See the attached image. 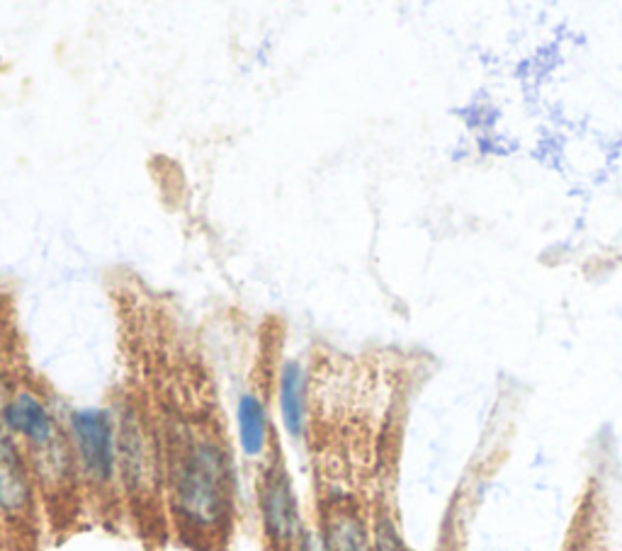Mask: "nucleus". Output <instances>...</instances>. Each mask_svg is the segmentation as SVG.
<instances>
[{
	"label": "nucleus",
	"mask_w": 622,
	"mask_h": 551,
	"mask_svg": "<svg viewBox=\"0 0 622 551\" xmlns=\"http://www.w3.org/2000/svg\"><path fill=\"white\" fill-rule=\"evenodd\" d=\"M297 551H329L326 542H323V537L319 534V530L314 528H307L304 534H302V542H300V549Z\"/></svg>",
	"instance_id": "8"
},
{
	"label": "nucleus",
	"mask_w": 622,
	"mask_h": 551,
	"mask_svg": "<svg viewBox=\"0 0 622 551\" xmlns=\"http://www.w3.org/2000/svg\"><path fill=\"white\" fill-rule=\"evenodd\" d=\"M44 522L30 459L0 425V530L6 551H40Z\"/></svg>",
	"instance_id": "4"
},
{
	"label": "nucleus",
	"mask_w": 622,
	"mask_h": 551,
	"mask_svg": "<svg viewBox=\"0 0 622 551\" xmlns=\"http://www.w3.org/2000/svg\"><path fill=\"white\" fill-rule=\"evenodd\" d=\"M278 404L284 430L292 437H304L309 420V370L300 360H288L280 367Z\"/></svg>",
	"instance_id": "7"
},
{
	"label": "nucleus",
	"mask_w": 622,
	"mask_h": 551,
	"mask_svg": "<svg viewBox=\"0 0 622 551\" xmlns=\"http://www.w3.org/2000/svg\"><path fill=\"white\" fill-rule=\"evenodd\" d=\"M236 425H239V445L248 459H263L276 437L268 413L266 386H248L236 406Z\"/></svg>",
	"instance_id": "6"
},
{
	"label": "nucleus",
	"mask_w": 622,
	"mask_h": 551,
	"mask_svg": "<svg viewBox=\"0 0 622 551\" xmlns=\"http://www.w3.org/2000/svg\"><path fill=\"white\" fill-rule=\"evenodd\" d=\"M258 512L263 528L266 551H297L304 534V520L297 500L292 479L284 465L280 437L276 433L266 457L260 459L258 481Z\"/></svg>",
	"instance_id": "5"
},
{
	"label": "nucleus",
	"mask_w": 622,
	"mask_h": 551,
	"mask_svg": "<svg viewBox=\"0 0 622 551\" xmlns=\"http://www.w3.org/2000/svg\"><path fill=\"white\" fill-rule=\"evenodd\" d=\"M200 360L144 380L166 471L170 537L190 551H229L239 524V476L227 418Z\"/></svg>",
	"instance_id": "1"
},
{
	"label": "nucleus",
	"mask_w": 622,
	"mask_h": 551,
	"mask_svg": "<svg viewBox=\"0 0 622 551\" xmlns=\"http://www.w3.org/2000/svg\"><path fill=\"white\" fill-rule=\"evenodd\" d=\"M0 551H6V540H3V530H0Z\"/></svg>",
	"instance_id": "9"
},
{
	"label": "nucleus",
	"mask_w": 622,
	"mask_h": 551,
	"mask_svg": "<svg viewBox=\"0 0 622 551\" xmlns=\"http://www.w3.org/2000/svg\"><path fill=\"white\" fill-rule=\"evenodd\" d=\"M66 425L76 455L85 512L110 530L127 522L120 486L115 418L110 408H76L66 413Z\"/></svg>",
	"instance_id": "3"
},
{
	"label": "nucleus",
	"mask_w": 622,
	"mask_h": 551,
	"mask_svg": "<svg viewBox=\"0 0 622 551\" xmlns=\"http://www.w3.org/2000/svg\"><path fill=\"white\" fill-rule=\"evenodd\" d=\"M124 516L148 549L170 540L166 516L164 447L146 384L127 380L112 401Z\"/></svg>",
	"instance_id": "2"
}]
</instances>
